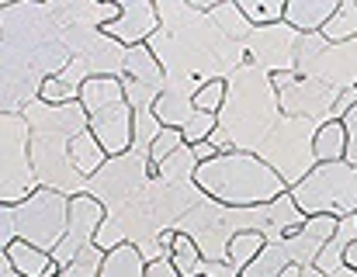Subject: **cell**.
<instances>
[{"instance_id":"1","label":"cell","mask_w":357,"mask_h":277,"mask_svg":"<svg viewBox=\"0 0 357 277\" xmlns=\"http://www.w3.org/2000/svg\"><path fill=\"white\" fill-rule=\"evenodd\" d=\"M121 17V0H14L0 7L3 70L0 115H21L45 80L63 77L66 66L91 49L105 28Z\"/></svg>"},{"instance_id":"2","label":"cell","mask_w":357,"mask_h":277,"mask_svg":"<svg viewBox=\"0 0 357 277\" xmlns=\"http://www.w3.org/2000/svg\"><path fill=\"white\" fill-rule=\"evenodd\" d=\"M208 3L188 0H156L160 31L149 38L153 56L167 73V90L156 101L153 115L163 129H184L195 111V94L212 80H229L246 66V45L233 42L205 10Z\"/></svg>"},{"instance_id":"3","label":"cell","mask_w":357,"mask_h":277,"mask_svg":"<svg viewBox=\"0 0 357 277\" xmlns=\"http://www.w3.org/2000/svg\"><path fill=\"white\" fill-rule=\"evenodd\" d=\"M281 122H284V111L278 104L271 73L246 63L229 77V94H226V104L219 111V129L212 132L208 142L219 152L260 156L264 145L281 129Z\"/></svg>"},{"instance_id":"4","label":"cell","mask_w":357,"mask_h":277,"mask_svg":"<svg viewBox=\"0 0 357 277\" xmlns=\"http://www.w3.org/2000/svg\"><path fill=\"white\" fill-rule=\"evenodd\" d=\"M21 115L31 125V163L38 173V187L59 191L66 198L87 194L91 180L73 166V156H70L73 138L91 129V115L84 111V104L80 101H73V104L31 101Z\"/></svg>"},{"instance_id":"5","label":"cell","mask_w":357,"mask_h":277,"mask_svg":"<svg viewBox=\"0 0 357 277\" xmlns=\"http://www.w3.org/2000/svg\"><path fill=\"white\" fill-rule=\"evenodd\" d=\"M195 184L219 205L229 208H257L288 194V184L253 152H219L208 163H198Z\"/></svg>"},{"instance_id":"6","label":"cell","mask_w":357,"mask_h":277,"mask_svg":"<svg viewBox=\"0 0 357 277\" xmlns=\"http://www.w3.org/2000/svg\"><path fill=\"white\" fill-rule=\"evenodd\" d=\"M70 229V198L49 187H38L21 205H0V246L7 250L14 239H24L45 253H52Z\"/></svg>"},{"instance_id":"7","label":"cell","mask_w":357,"mask_h":277,"mask_svg":"<svg viewBox=\"0 0 357 277\" xmlns=\"http://www.w3.org/2000/svg\"><path fill=\"white\" fill-rule=\"evenodd\" d=\"M291 201L305 219L330 215V219H347L357 215V166L344 163H319L302 184H295Z\"/></svg>"},{"instance_id":"8","label":"cell","mask_w":357,"mask_h":277,"mask_svg":"<svg viewBox=\"0 0 357 277\" xmlns=\"http://www.w3.org/2000/svg\"><path fill=\"white\" fill-rule=\"evenodd\" d=\"M38 191L31 163V125L24 115H0V205H21Z\"/></svg>"},{"instance_id":"9","label":"cell","mask_w":357,"mask_h":277,"mask_svg":"<svg viewBox=\"0 0 357 277\" xmlns=\"http://www.w3.org/2000/svg\"><path fill=\"white\" fill-rule=\"evenodd\" d=\"M295 73L323 80L337 90H357V38L326 42L323 35H302Z\"/></svg>"},{"instance_id":"10","label":"cell","mask_w":357,"mask_h":277,"mask_svg":"<svg viewBox=\"0 0 357 277\" xmlns=\"http://www.w3.org/2000/svg\"><path fill=\"white\" fill-rule=\"evenodd\" d=\"M271 80H274L278 104L288 118H309L316 125L333 122V108L344 90H337L323 80H312V77H298V73H278Z\"/></svg>"},{"instance_id":"11","label":"cell","mask_w":357,"mask_h":277,"mask_svg":"<svg viewBox=\"0 0 357 277\" xmlns=\"http://www.w3.org/2000/svg\"><path fill=\"white\" fill-rule=\"evenodd\" d=\"M298 42L302 35L295 28H288L284 21L281 24H267V28H253V35L246 38V59L278 77V73H295L298 66Z\"/></svg>"},{"instance_id":"12","label":"cell","mask_w":357,"mask_h":277,"mask_svg":"<svg viewBox=\"0 0 357 277\" xmlns=\"http://www.w3.org/2000/svg\"><path fill=\"white\" fill-rule=\"evenodd\" d=\"M121 84H125V97H128L132 111H153L156 108V101L167 90V73H163V66H160V59L153 56L149 45L128 49Z\"/></svg>"},{"instance_id":"13","label":"cell","mask_w":357,"mask_h":277,"mask_svg":"<svg viewBox=\"0 0 357 277\" xmlns=\"http://www.w3.org/2000/svg\"><path fill=\"white\" fill-rule=\"evenodd\" d=\"M105 219H108V212L94 194H73L70 198V229H66V239L52 250V260L66 271L77 260L80 250L98 243V232H101Z\"/></svg>"},{"instance_id":"14","label":"cell","mask_w":357,"mask_h":277,"mask_svg":"<svg viewBox=\"0 0 357 277\" xmlns=\"http://www.w3.org/2000/svg\"><path fill=\"white\" fill-rule=\"evenodd\" d=\"M156 31H160L156 0H121V17L105 28V35L121 42L125 49L149 45V38H153Z\"/></svg>"},{"instance_id":"15","label":"cell","mask_w":357,"mask_h":277,"mask_svg":"<svg viewBox=\"0 0 357 277\" xmlns=\"http://www.w3.org/2000/svg\"><path fill=\"white\" fill-rule=\"evenodd\" d=\"M91 132L105 145V152L112 159L132 152V138H135V111H132V104L121 101V104H112L105 111H94L91 115Z\"/></svg>"},{"instance_id":"16","label":"cell","mask_w":357,"mask_h":277,"mask_svg":"<svg viewBox=\"0 0 357 277\" xmlns=\"http://www.w3.org/2000/svg\"><path fill=\"white\" fill-rule=\"evenodd\" d=\"M333 232H337V219H330V215L309 219L302 232H295L291 239L281 243L288 264H291V267H316V260H319V253L326 250V243L333 239Z\"/></svg>"},{"instance_id":"17","label":"cell","mask_w":357,"mask_h":277,"mask_svg":"<svg viewBox=\"0 0 357 277\" xmlns=\"http://www.w3.org/2000/svg\"><path fill=\"white\" fill-rule=\"evenodd\" d=\"M340 10V0H288L284 3V24L298 35H319L333 14Z\"/></svg>"},{"instance_id":"18","label":"cell","mask_w":357,"mask_h":277,"mask_svg":"<svg viewBox=\"0 0 357 277\" xmlns=\"http://www.w3.org/2000/svg\"><path fill=\"white\" fill-rule=\"evenodd\" d=\"M3 257L14 264V271L21 277H59L63 274V267L52 260V253H45V250H38V246H31L24 239H14L3 250Z\"/></svg>"},{"instance_id":"19","label":"cell","mask_w":357,"mask_h":277,"mask_svg":"<svg viewBox=\"0 0 357 277\" xmlns=\"http://www.w3.org/2000/svg\"><path fill=\"white\" fill-rule=\"evenodd\" d=\"M121 101H128V97H125V84L119 77H94V80H87L80 87V104H84L87 115L105 111V108L121 104Z\"/></svg>"},{"instance_id":"20","label":"cell","mask_w":357,"mask_h":277,"mask_svg":"<svg viewBox=\"0 0 357 277\" xmlns=\"http://www.w3.org/2000/svg\"><path fill=\"white\" fill-rule=\"evenodd\" d=\"M70 156H73V166L91 180V177H98L105 166H108V152H105V145L94 138V132L87 129V132H80V136L73 138V145H70Z\"/></svg>"},{"instance_id":"21","label":"cell","mask_w":357,"mask_h":277,"mask_svg":"<svg viewBox=\"0 0 357 277\" xmlns=\"http://www.w3.org/2000/svg\"><path fill=\"white\" fill-rule=\"evenodd\" d=\"M344 156H347V129H344V122H326V125H319V132H316V166L319 163H344Z\"/></svg>"},{"instance_id":"22","label":"cell","mask_w":357,"mask_h":277,"mask_svg":"<svg viewBox=\"0 0 357 277\" xmlns=\"http://www.w3.org/2000/svg\"><path fill=\"white\" fill-rule=\"evenodd\" d=\"M205 10H208V17H212V21H215V24H219V28H222V31H226V35L233 38V42H243V45H246V38L253 35V24H250V21L243 17V10H239L236 0L208 3Z\"/></svg>"},{"instance_id":"23","label":"cell","mask_w":357,"mask_h":277,"mask_svg":"<svg viewBox=\"0 0 357 277\" xmlns=\"http://www.w3.org/2000/svg\"><path fill=\"white\" fill-rule=\"evenodd\" d=\"M146 271H149L146 257L132 243H121L115 250H108V260H105L101 277H146Z\"/></svg>"},{"instance_id":"24","label":"cell","mask_w":357,"mask_h":277,"mask_svg":"<svg viewBox=\"0 0 357 277\" xmlns=\"http://www.w3.org/2000/svg\"><path fill=\"white\" fill-rule=\"evenodd\" d=\"M264 250H267V236H264V232H253V229H250V232H239V236H233V243H229V250H226V264L243 274Z\"/></svg>"},{"instance_id":"25","label":"cell","mask_w":357,"mask_h":277,"mask_svg":"<svg viewBox=\"0 0 357 277\" xmlns=\"http://www.w3.org/2000/svg\"><path fill=\"white\" fill-rule=\"evenodd\" d=\"M170 264L177 267V274H181V277H202L205 257H202V250L195 246V239H191V236L177 232L174 250H170Z\"/></svg>"},{"instance_id":"26","label":"cell","mask_w":357,"mask_h":277,"mask_svg":"<svg viewBox=\"0 0 357 277\" xmlns=\"http://www.w3.org/2000/svg\"><path fill=\"white\" fill-rule=\"evenodd\" d=\"M236 3L253 28H267V24L284 21V0H236Z\"/></svg>"},{"instance_id":"27","label":"cell","mask_w":357,"mask_h":277,"mask_svg":"<svg viewBox=\"0 0 357 277\" xmlns=\"http://www.w3.org/2000/svg\"><path fill=\"white\" fill-rule=\"evenodd\" d=\"M319 35L326 42H351V38H357V0H340V10L333 14V21Z\"/></svg>"},{"instance_id":"28","label":"cell","mask_w":357,"mask_h":277,"mask_svg":"<svg viewBox=\"0 0 357 277\" xmlns=\"http://www.w3.org/2000/svg\"><path fill=\"white\" fill-rule=\"evenodd\" d=\"M288 267H291V264H288V257H284V246H281V243H267V250L239 277H281Z\"/></svg>"},{"instance_id":"29","label":"cell","mask_w":357,"mask_h":277,"mask_svg":"<svg viewBox=\"0 0 357 277\" xmlns=\"http://www.w3.org/2000/svg\"><path fill=\"white\" fill-rule=\"evenodd\" d=\"M105 260H108V250H101L98 243H91L87 250H80V253H77V260H73V264H70L59 277H101Z\"/></svg>"},{"instance_id":"30","label":"cell","mask_w":357,"mask_h":277,"mask_svg":"<svg viewBox=\"0 0 357 277\" xmlns=\"http://www.w3.org/2000/svg\"><path fill=\"white\" fill-rule=\"evenodd\" d=\"M226 94H229V80H212V84H205V87L195 94V111H202V115H219L222 104H226Z\"/></svg>"},{"instance_id":"31","label":"cell","mask_w":357,"mask_h":277,"mask_svg":"<svg viewBox=\"0 0 357 277\" xmlns=\"http://www.w3.org/2000/svg\"><path fill=\"white\" fill-rule=\"evenodd\" d=\"M188 142H184V132L181 129H163L160 138L153 142V149H149V159H153V166H160L163 159H170L177 149H184Z\"/></svg>"},{"instance_id":"32","label":"cell","mask_w":357,"mask_h":277,"mask_svg":"<svg viewBox=\"0 0 357 277\" xmlns=\"http://www.w3.org/2000/svg\"><path fill=\"white\" fill-rule=\"evenodd\" d=\"M215 129H219V115H202V111H198L181 132H184V142H188V145H198V142L212 138Z\"/></svg>"},{"instance_id":"33","label":"cell","mask_w":357,"mask_h":277,"mask_svg":"<svg viewBox=\"0 0 357 277\" xmlns=\"http://www.w3.org/2000/svg\"><path fill=\"white\" fill-rule=\"evenodd\" d=\"M38 101H45V104H73V101H80V90H70L59 77H52V80L42 84Z\"/></svg>"},{"instance_id":"34","label":"cell","mask_w":357,"mask_h":277,"mask_svg":"<svg viewBox=\"0 0 357 277\" xmlns=\"http://www.w3.org/2000/svg\"><path fill=\"white\" fill-rule=\"evenodd\" d=\"M344 129H347V156H344V159H347L351 166H357V108L344 118Z\"/></svg>"},{"instance_id":"35","label":"cell","mask_w":357,"mask_h":277,"mask_svg":"<svg viewBox=\"0 0 357 277\" xmlns=\"http://www.w3.org/2000/svg\"><path fill=\"white\" fill-rule=\"evenodd\" d=\"M354 108H357V90H344V94L337 97V108H333V118H337V122H344V118H347V115H351Z\"/></svg>"},{"instance_id":"36","label":"cell","mask_w":357,"mask_h":277,"mask_svg":"<svg viewBox=\"0 0 357 277\" xmlns=\"http://www.w3.org/2000/svg\"><path fill=\"white\" fill-rule=\"evenodd\" d=\"M146 277H181V274H177V267L170 264V257H163V260L149 264V271H146Z\"/></svg>"},{"instance_id":"37","label":"cell","mask_w":357,"mask_h":277,"mask_svg":"<svg viewBox=\"0 0 357 277\" xmlns=\"http://www.w3.org/2000/svg\"><path fill=\"white\" fill-rule=\"evenodd\" d=\"M191 152H195V159H198V163H208V159H215V156H219V149H215L208 138H205V142H198V145H191Z\"/></svg>"},{"instance_id":"38","label":"cell","mask_w":357,"mask_h":277,"mask_svg":"<svg viewBox=\"0 0 357 277\" xmlns=\"http://www.w3.org/2000/svg\"><path fill=\"white\" fill-rule=\"evenodd\" d=\"M344 267H351V271H357V239H354V243H347V246H344Z\"/></svg>"},{"instance_id":"39","label":"cell","mask_w":357,"mask_h":277,"mask_svg":"<svg viewBox=\"0 0 357 277\" xmlns=\"http://www.w3.org/2000/svg\"><path fill=\"white\" fill-rule=\"evenodd\" d=\"M0 277H21L17 271H14V264H10L3 253H0Z\"/></svg>"}]
</instances>
